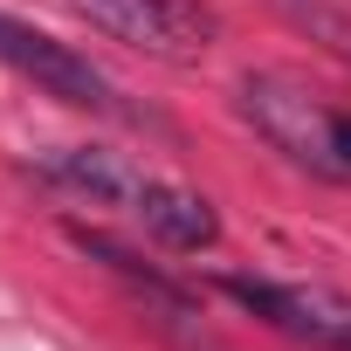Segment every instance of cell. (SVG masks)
I'll return each instance as SVG.
<instances>
[{
  "label": "cell",
  "mask_w": 351,
  "mask_h": 351,
  "mask_svg": "<svg viewBox=\"0 0 351 351\" xmlns=\"http://www.w3.org/2000/svg\"><path fill=\"white\" fill-rule=\"evenodd\" d=\"M76 14L158 62H200L221 35V14L200 0H76Z\"/></svg>",
  "instance_id": "2"
},
{
  "label": "cell",
  "mask_w": 351,
  "mask_h": 351,
  "mask_svg": "<svg viewBox=\"0 0 351 351\" xmlns=\"http://www.w3.org/2000/svg\"><path fill=\"white\" fill-rule=\"evenodd\" d=\"M0 62H8L14 76H28L35 90L76 104V110H117V90H110V76L90 56H76L69 42H56V35L14 21V14H0Z\"/></svg>",
  "instance_id": "4"
},
{
  "label": "cell",
  "mask_w": 351,
  "mask_h": 351,
  "mask_svg": "<svg viewBox=\"0 0 351 351\" xmlns=\"http://www.w3.org/2000/svg\"><path fill=\"white\" fill-rule=\"evenodd\" d=\"M269 8H276L282 21H296L317 49H330V56L351 69V14L337 8V0H269Z\"/></svg>",
  "instance_id": "8"
},
{
  "label": "cell",
  "mask_w": 351,
  "mask_h": 351,
  "mask_svg": "<svg viewBox=\"0 0 351 351\" xmlns=\"http://www.w3.org/2000/svg\"><path fill=\"white\" fill-rule=\"evenodd\" d=\"M241 117L303 172H317V180H344V165H337V110L324 97H310L296 76H248L241 83Z\"/></svg>",
  "instance_id": "1"
},
{
  "label": "cell",
  "mask_w": 351,
  "mask_h": 351,
  "mask_svg": "<svg viewBox=\"0 0 351 351\" xmlns=\"http://www.w3.org/2000/svg\"><path fill=\"white\" fill-rule=\"evenodd\" d=\"M131 221H138L152 241L180 248V255H193V248H214V241H221V214H214L200 193L172 186V180H145V193H138Z\"/></svg>",
  "instance_id": "5"
},
{
  "label": "cell",
  "mask_w": 351,
  "mask_h": 351,
  "mask_svg": "<svg viewBox=\"0 0 351 351\" xmlns=\"http://www.w3.org/2000/svg\"><path fill=\"white\" fill-rule=\"evenodd\" d=\"M56 186H76V193H90V200H104V207H138V193H145V180L152 172H138V165H124L117 152H90V145H56V152H42L35 158Z\"/></svg>",
  "instance_id": "6"
},
{
  "label": "cell",
  "mask_w": 351,
  "mask_h": 351,
  "mask_svg": "<svg viewBox=\"0 0 351 351\" xmlns=\"http://www.w3.org/2000/svg\"><path fill=\"white\" fill-rule=\"evenodd\" d=\"M241 310H255L269 330L317 344V351H351V296L317 289V282H269V276H228L221 282Z\"/></svg>",
  "instance_id": "3"
},
{
  "label": "cell",
  "mask_w": 351,
  "mask_h": 351,
  "mask_svg": "<svg viewBox=\"0 0 351 351\" xmlns=\"http://www.w3.org/2000/svg\"><path fill=\"white\" fill-rule=\"evenodd\" d=\"M337 165H344V180H351V110H337Z\"/></svg>",
  "instance_id": "9"
},
{
  "label": "cell",
  "mask_w": 351,
  "mask_h": 351,
  "mask_svg": "<svg viewBox=\"0 0 351 351\" xmlns=\"http://www.w3.org/2000/svg\"><path fill=\"white\" fill-rule=\"evenodd\" d=\"M69 241H76V248H83V255L97 262V269L124 276V282H131V289H138L145 303H158V310H172V317H200V303H193V296H186L180 282H165L158 269H145V262H138L131 248H117L110 234H90V228H69Z\"/></svg>",
  "instance_id": "7"
}]
</instances>
